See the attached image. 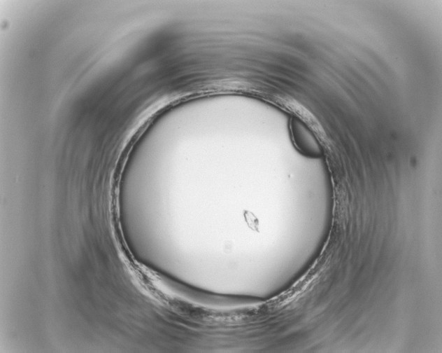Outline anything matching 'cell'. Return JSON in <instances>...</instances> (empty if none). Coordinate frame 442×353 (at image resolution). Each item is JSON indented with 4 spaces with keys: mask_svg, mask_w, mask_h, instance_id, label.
<instances>
[{
    "mask_svg": "<svg viewBox=\"0 0 442 353\" xmlns=\"http://www.w3.org/2000/svg\"><path fill=\"white\" fill-rule=\"evenodd\" d=\"M142 274L144 284L152 296L183 317L202 319L236 317L251 304L243 298L204 293L147 267Z\"/></svg>",
    "mask_w": 442,
    "mask_h": 353,
    "instance_id": "6da1fadb",
    "label": "cell"
}]
</instances>
